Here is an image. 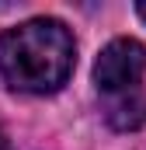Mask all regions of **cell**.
Returning <instances> with one entry per match:
<instances>
[{
	"label": "cell",
	"instance_id": "1",
	"mask_svg": "<svg viewBox=\"0 0 146 150\" xmlns=\"http://www.w3.org/2000/svg\"><path fill=\"white\" fill-rule=\"evenodd\" d=\"M77 63L70 28L56 18H32L0 35V74L11 87L45 94L66 84Z\"/></svg>",
	"mask_w": 146,
	"mask_h": 150
},
{
	"label": "cell",
	"instance_id": "2",
	"mask_svg": "<svg viewBox=\"0 0 146 150\" xmlns=\"http://www.w3.org/2000/svg\"><path fill=\"white\" fill-rule=\"evenodd\" d=\"M146 74V49L136 38H115L101 49L94 63V80L105 94H122L132 91Z\"/></svg>",
	"mask_w": 146,
	"mask_h": 150
},
{
	"label": "cell",
	"instance_id": "3",
	"mask_svg": "<svg viewBox=\"0 0 146 150\" xmlns=\"http://www.w3.org/2000/svg\"><path fill=\"white\" fill-rule=\"evenodd\" d=\"M105 119L115 129H139L146 122V98L132 87V91H122V94H108V105H105Z\"/></svg>",
	"mask_w": 146,
	"mask_h": 150
},
{
	"label": "cell",
	"instance_id": "4",
	"mask_svg": "<svg viewBox=\"0 0 146 150\" xmlns=\"http://www.w3.org/2000/svg\"><path fill=\"white\" fill-rule=\"evenodd\" d=\"M136 11H139V18L146 21V0H139V4H136Z\"/></svg>",
	"mask_w": 146,
	"mask_h": 150
},
{
	"label": "cell",
	"instance_id": "5",
	"mask_svg": "<svg viewBox=\"0 0 146 150\" xmlns=\"http://www.w3.org/2000/svg\"><path fill=\"white\" fill-rule=\"evenodd\" d=\"M0 150H11V143H7V136H4V129H0Z\"/></svg>",
	"mask_w": 146,
	"mask_h": 150
}]
</instances>
